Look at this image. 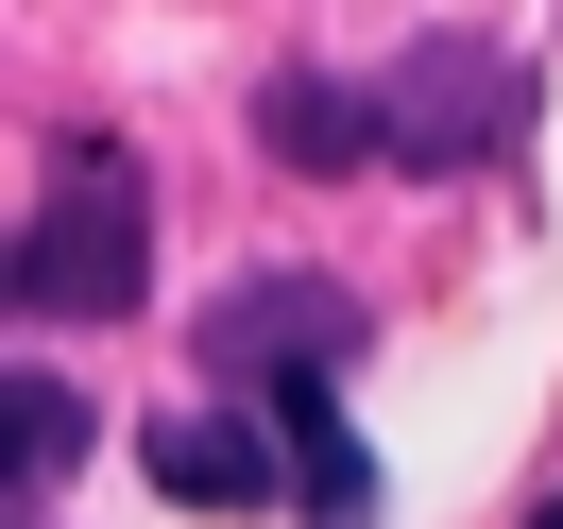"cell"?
Masks as SVG:
<instances>
[{"label":"cell","instance_id":"7","mask_svg":"<svg viewBox=\"0 0 563 529\" xmlns=\"http://www.w3.org/2000/svg\"><path fill=\"white\" fill-rule=\"evenodd\" d=\"M529 529H563V478H547V513H529Z\"/></svg>","mask_w":563,"mask_h":529},{"label":"cell","instance_id":"3","mask_svg":"<svg viewBox=\"0 0 563 529\" xmlns=\"http://www.w3.org/2000/svg\"><path fill=\"white\" fill-rule=\"evenodd\" d=\"M137 461H154V495H188V513H274L290 495V427H256V410H154Z\"/></svg>","mask_w":563,"mask_h":529},{"label":"cell","instance_id":"5","mask_svg":"<svg viewBox=\"0 0 563 529\" xmlns=\"http://www.w3.org/2000/svg\"><path fill=\"white\" fill-rule=\"evenodd\" d=\"M256 154H274V172H358V154H393V103H358V86L290 69L274 103H256Z\"/></svg>","mask_w":563,"mask_h":529},{"label":"cell","instance_id":"6","mask_svg":"<svg viewBox=\"0 0 563 529\" xmlns=\"http://www.w3.org/2000/svg\"><path fill=\"white\" fill-rule=\"evenodd\" d=\"M69 444H86L69 376H18V478H69Z\"/></svg>","mask_w":563,"mask_h":529},{"label":"cell","instance_id":"1","mask_svg":"<svg viewBox=\"0 0 563 529\" xmlns=\"http://www.w3.org/2000/svg\"><path fill=\"white\" fill-rule=\"evenodd\" d=\"M154 290V188L120 137H69L35 188V222H18V308L35 324H120Z\"/></svg>","mask_w":563,"mask_h":529},{"label":"cell","instance_id":"2","mask_svg":"<svg viewBox=\"0 0 563 529\" xmlns=\"http://www.w3.org/2000/svg\"><path fill=\"white\" fill-rule=\"evenodd\" d=\"M376 103H393V154H410V172H461V154H512L529 86L495 69V52H461V35H444V52H410Z\"/></svg>","mask_w":563,"mask_h":529},{"label":"cell","instance_id":"4","mask_svg":"<svg viewBox=\"0 0 563 529\" xmlns=\"http://www.w3.org/2000/svg\"><path fill=\"white\" fill-rule=\"evenodd\" d=\"M206 359L256 376V393H290V376H324V359H358V308H342V290H274V274H256V290L206 308Z\"/></svg>","mask_w":563,"mask_h":529}]
</instances>
